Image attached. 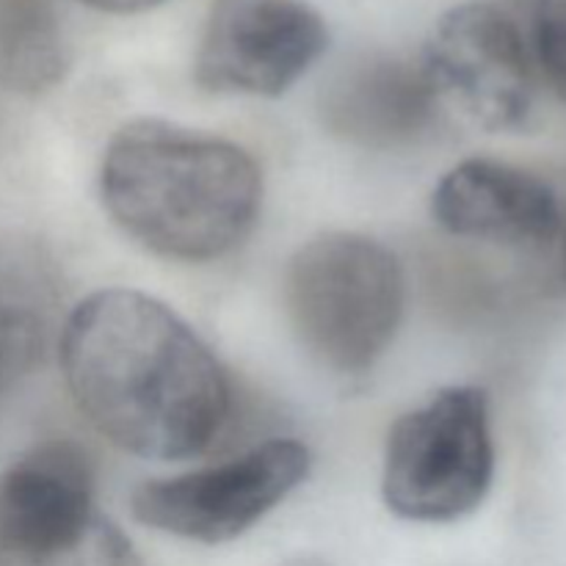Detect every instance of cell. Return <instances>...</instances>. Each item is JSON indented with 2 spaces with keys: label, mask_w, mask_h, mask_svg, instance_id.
I'll return each instance as SVG.
<instances>
[{
  "label": "cell",
  "mask_w": 566,
  "mask_h": 566,
  "mask_svg": "<svg viewBox=\"0 0 566 566\" xmlns=\"http://www.w3.org/2000/svg\"><path fill=\"white\" fill-rule=\"evenodd\" d=\"M50 566H144L116 525L97 517L88 534Z\"/></svg>",
  "instance_id": "obj_13"
},
{
  "label": "cell",
  "mask_w": 566,
  "mask_h": 566,
  "mask_svg": "<svg viewBox=\"0 0 566 566\" xmlns=\"http://www.w3.org/2000/svg\"><path fill=\"white\" fill-rule=\"evenodd\" d=\"M97 517L86 451L72 440L33 446L0 473V566H50Z\"/></svg>",
  "instance_id": "obj_8"
},
{
  "label": "cell",
  "mask_w": 566,
  "mask_h": 566,
  "mask_svg": "<svg viewBox=\"0 0 566 566\" xmlns=\"http://www.w3.org/2000/svg\"><path fill=\"white\" fill-rule=\"evenodd\" d=\"M61 368L88 423L133 457H199L230 423L219 359L147 293L111 287L77 304L61 329Z\"/></svg>",
  "instance_id": "obj_1"
},
{
  "label": "cell",
  "mask_w": 566,
  "mask_h": 566,
  "mask_svg": "<svg viewBox=\"0 0 566 566\" xmlns=\"http://www.w3.org/2000/svg\"><path fill=\"white\" fill-rule=\"evenodd\" d=\"M81 3L99 11H111V14H136V11L155 9V6L166 3V0H81Z\"/></svg>",
  "instance_id": "obj_15"
},
{
  "label": "cell",
  "mask_w": 566,
  "mask_h": 566,
  "mask_svg": "<svg viewBox=\"0 0 566 566\" xmlns=\"http://www.w3.org/2000/svg\"><path fill=\"white\" fill-rule=\"evenodd\" d=\"M423 70L437 97L484 130H523L536 108V81L517 22L495 3L448 11L426 44Z\"/></svg>",
  "instance_id": "obj_6"
},
{
  "label": "cell",
  "mask_w": 566,
  "mask_h": 566,
  "mask_svg": "<svg viewBox=\"0 0 566 566\" xmlns=\"http://www.w3.org/2000/svg\"><path fill=\"white\" fill-rule=\"evenodd\" d=\"M440 97L423 64L365 55L343 66L321 94L329 133L363 149H403L429 136Z\"/></svg>",
  "instance_id": "obj_10"
},
{
  "label": "cell",
  "mask_w": 566,
  "mask_h": 566,
  "mask_svg": "<svg viewBox=\"0 0 566 566\" xmlns=\"http://www.w3.org/2000/svg\"><path fill=\"white\" fill-rule=\"evenodd\" d=\"M534 33L542 66L566 99V0H536Z\"/></svg>",
  "instance_id": "obj_14"
},
{
  "label": "cell",
  "mask_w": 566,
  "mask_h": 566,
  "mask_svg": "<svg viewBox=\"0 0 566 566\" xmlns=\"http://www.w3.org/2000/svg\"><path fill=\"white\" fill-rule=\"evenodd\" d=\"M310 475V451L271 440L230 462L164 481H144L130 497L133 517L164 534L221 545L247 534Z\"/></svg>",
  "instance_id": "obj_5"
},
{
  "label": "cell",
  "mask_w": 566,
  "mask_h": 566,
  "mask_svg": "<svg viewBox=\"0 0 566 566\" xmlns=\"http://www.w3.org/2000/svg\"><path fill=\"white\" fill-rule=\"evenodd\" d=\"M407 282L396 254L354 232L313 238L285 271L287 318L304 352L340 376L385 357L403 318Z\"/></svg>",
  "instance_id": "obj_3"
},
{
  "label": "cell",
  "mask_w": 566,
  "mask_h": 566,
  "mask_svg": "<svg viewBox=\"0 0 566 566\" xmlns=\"http://www.w3.org/2000/svg\"><path fill=\"white\" fill-rule=\"evenodd\" d=\"M495 479L490 398L448 387L396 420L387 437L381 495L412 523H457L490 495Z\"/></svg>",
  "instance_id": "obj_4"
},
{
  "label": "cell",
  "mask_w": 566,
  "mask_h": 566,
  "mask_svg": "<svg viewBox=\"0 0 566 566\" xmlns=\"http://www.w3.org/2000/svg\"><path fill=\"white\" fill-rule=\"evenodd\" d=\"M326 22L307 0H213L193 77L216 94L276 97L326 50Z\"/></svg>",
  "instance_id": "obj_7"
},
{
  "label": "cell",
  "mask_w": 566,
  "mask_h": 566,
  "mask_svg": "<svg viewBox=\"0 0 566 566\" xmlns=\"http://www.w3.org/2000/svg\"><path fill=\"white\" fill-rule=\"evenodd\" d=\"M70 66L64 25L53 0H0V86L42 94Z\"/></svg>",
  "instance_id": "obj_12"
},
{
  "label": "cell",
  "mask_w": 566,
  "mask_h": 566,
  "mask_svg": "<svg viewBox=\"0 0 566 566\" xmlns=\"http://www.w3.org/2000/svg\"><path fill=\"white\" fill-rule=\"evenodd\" d=\"M59 302L53 260L33 241L0 235V412L42 363Z\"/></svg>",
  "instance_id": "obj_11"
},
{
  "label": "cell",
  "mask_w": 566,
  "mask_h": 566,
  "mask_svg": "<svg viewBox=\"0 0 566 566\" xmlns=\"http://www.w3.org/2000/svg\"><path fill=\"white\" fill-rule=\"evenodd\" d=\"M99 193L111 219L144 249L182 263H208L252 232L263 177L238 144L138 119L105 147Z\"/></svg>",
  "instance_id": "obj_2"
},
{
  "label": "cell",
  "mask_w": 566,
  "mask_h": 566,
  "mask_svg": "<svg viewBox=\"0 0 566 566\" xmlns=\"http://www.w3.org/2000/svg\"><path fill=\"white\" fill-rule=\"evenodd\" d=\"M437 224L457 238L547 249L564 238V210L542 177L490 158L453 166L431 197Z\"/></svg>",
  "instance_id": "obj_9"
}]
</instances>
